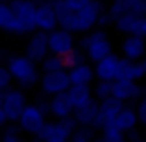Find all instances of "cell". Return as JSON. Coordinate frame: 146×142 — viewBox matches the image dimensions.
I'll list each match as a JSON object with an SVG mask.
<instances>
[{
  "label": "cell",
  "instance_id": "cell-1",
  "mask_svg": "<svg viewBox=\"0 0 146 142\" xmlns=\"http://www.w3.org/2000/svg\"><path fill=\"white\" fill-rule=\"evenodd\" d=\"M6 65L7 68H9V72L13 74L15 78V83H19V85L22 87V89H28V87H33L37 81H41L39 79V67L33 59H30L28 55H17V53H13V55H9L6 59Z\"/></svg>",
  "mask_w": 146,
  "mask_h": 142
},
{
  "label": "cell",
  "instance_id": "cell-2",
  "mask_svg": "<svg viewBox=\"0 0 146 142\" xmlns=\"http://www.w3.org/2000/svg\"><path fill=\"white\" fill-rule=\"evenodd\" d=\"M26 105H28V98L22 89L11 87V89L4 90L0 96V124H17Z\"/></svg>",
  "mask_w": 146,
  "mask_h": 142
},
{
  "label": "cell",
  "instance_id": "cell-3",
  "mask_svg": "<svg viewBox=\"0 0 146 142\" xmlns=\"http://www.w3.org/2000/svg\"><path fill=\"white\" fill-rule=\"evenodd\" d=\"M82 50L85 52L87 59L96 63L113 53V43L104 30H93L82 39Z\"/></svg>",
  "mask_w": 146,
  "mask_h": 142
},
{
  "label": "cell",
  "instance_id": "cell-4",
  "mask_svg": "<svg viewBox=\"0 0 146 142\" xmlns=\"http://www.w3.org/2000/svg\"><path fill=\"white\" fill-rule=\"evenodd\" d=\"M11 9L15 11L21 24V35H32L37 30L35 17H37V6L33 0H9Z\"/></svg>",
  "mask_w": 146,
  "mask_h": 142
},
{
  "label": "cell",
  "instance_id": "cell-5",
  "mask_svg": "<svg viewBox=\"0 0 146 142\" xmlns=\"http://www.w3.org/2000/svg\"><path fill=\"white\" fill-rule=\"evenodd\" d=\"M46 122H48L46 120V113L33 102V103H28V105H26V109L22 111V114H21V118H19L17 124H19V127L22 129V133L35 137V135L41 133V129L44 127Z\"/></svg>",
  "mask_w": 146,
  "mask_h": 142
},
{
  "label": "cell",
  "instance_id": "cell-6",
  "mask_svg": "<svg viewBox=\"0 0 146 142\" xmlns=\"http://www.w3.org/2000/svg\"><path fill=\"white\" fill-rule=\"evenodd\" d=\"M41 90H43L44 96H56L61 92H67L72 87L70 76H68V70H56V72H44L41 76Z\"/></svg>",
  "mask_w": 146,
  "mask_h": 142
},
{
  "label": "cell",
  "instance_id": "cell-7",
  "mask_svg": "<svg viewBox=\"0 0 146 142\" xmlns=\"http://www.w3.org/2000/svg\"><path fill=\"white\" fill-rule=\"evenodd\" d=\"M113 24L124 35H137V37L146 39V15L126 13L122 17H118Z\"/></svg>",
  "mask_w": 146,
  "mask_h": 142
},
{
  "label": "cell",
  "instance_id": "cell-8",
  "mask_svg": "<svg viewBox=\"0 0 146 142\" xmlns=\"http://www.w3.org/2000/svg\"><path fill=\"white\" fill-rule=\"evenodd\" d=\"M48 44H50V53H57V55L65 57L76 48V37L72 32L59 26L48 33Z\"/></svg>",
  "mask_w": 146,
  "mask_h": 142
},
{
  "label": "cell",
  "instance_id": "cell-9",
  "mask_svg": "<svg viewBox=\"0 0 146 142\" xmlns=\"http://www.w3.org/2000/svg\"><path fill=\"white\" fill-rule=\"evenodd\" d=\"M24 53L30 57V59H33L35 63H41V61L50 53L48 32L35 30L32 35H28V41H26V46H24Z\"/></svg>",
  "mask_w": 146,
  "mask_h": 142
},
{
  "label": "cell",
  "instance_id": "cell-10",
  "mask_svg": "<svg viewBox=\"0 0 146 142\" xmlns=\"http://www.w3.org/2000/svg\"><path fill=\"white\" fill-rule=\"evenodd\" d=\"M74 135L65 120H48L39 135H35L41 142H68Z\"/></svg>",
  "mask_w": 146,
  "mask_h": 142
},
{
  "label": "cell",
  "instance_id": "cell-11",
  "mask_svg": "<svg viewBox=\"0 0 146 142\" xmlns=\"http://www.w3.org/2000/svg\"><path fill=\"white\" fill-rule=\"evenodd\" d=\"M126 103L120 102L117 98H107V100H100L98 102V122H96V129L104 131L106 127H111L115 124V118L120 113V109Z\"/></svg>",
  "mask_w": 146,
  "mask_h": 142
},
{
  "label": "cell",
  "instance_id": "cell-12",
  "mask_svg": "<svg viewBox=\"0 0 146 142\" xmlns=\"http://www.w3.org/2000/svg\"><path fill=\"white\" fill-rule=\"evenodd\" d=\"M35 24L37 30L41 32H54L56 28H59V17H57V11L54 2H41L37 6V17H35Z\"/></svg>",
  "mask_w": 146,
  "mask_h": 142
},
{
  "label": "cell",
  "instance_id": "cell-13",
  "mask_svg": "<svg viewBox=\"0 0 146 142\" xmlns=\"http://www.w3.org/2000/svg\"><path fill=\"white\" fill-rule=\"evenodd\" d=\"M76 111V105L70 98V92H61L56 96H50V114L56 120H65V118L72 116Z\"/></svg>",
  "mask_w": 146,
  "mask_h": 142
},
{
  "label": "cell",
  "instance_id": "cell-14",
  "mask_svg": "<svg viewBox=\"0 0 146 142\" xmlns=\"http://www.w3.org/2000/svg\"><path fill=\"white\" fill-rule=\"evenodd\" d=\"M144 96V89L139 81H122L117 79L115 81V89H113V98L120 100V102H139Z\"/></svg>",
  "mask_w": 146,
  "mask_h": 142
},
{
  "label": "cell",
  "instance_id": "cell-15",
  "mask_svg": "<svg viewBox=\"0 0 146 142\" xmlns=\"http://www.w3.org/2000/svg\"><path fill=\"white\" fill-rule=\"evenodd\" d=\"M118 65H120V57L115 53L104 57L94 63V74H96L98 81H117L118 78Z\"/></svg>",
  "mask_w": 146,
  "mask_h": 142
},
{
  "label": "cell",
  "instance_id": "cell-16",
  "mask_svg": "<svg viewBox=\"0 0 146 142\" xmlns=\"http://www.w3.org/2000/svg\"><path fill=\"white\" fill-rule=\"evenodd\" d=\"M122 57H128L131 61H143L146 57V39L137 35H126L120 43Z\"/></svg>",
  "mask_w": 146,
  "mask_h": 142
},
{
  "label": "cell",
  "instance_id": "cell-17",
  "mask_svg": "<svg viewBox=\"0 0 146 142\" xmlns=\"http://www.w3.org/2000/svg\"><path fill=\"white\" fill-rule=\"evenodd\" d=\"M144 76H146V70L141 61H131L128 57H120L117 79H122V81H141Z\"/></svg>",
  "mask_w": 146,
  "mask_h": 142
},
{
  "label": "cell",
  "instance_id": "cell-18",
  "mask_svg": "<svg viewBox=\"0 0 146 142\" xmlns=\"http://www.w3.org/2000/svg\"><path fill=\"white\" fill-rule=\"evenodd\" d=\"M141 124L139 120V113H137V107H129V105H124L120 109V113L117 114V118H115V127L120 129V131L124 133H131L137 129V125Z\"/></svg>",
  "mask_w": 146,
  "mask_h": 142
},
{
  "label": "cell",
  "instance_id": "cell-19",
  "mask_svg": "<svg viewBox=\"0 0 146 142\" xmlns=\"http://www.w3.org/2000/svg\"><path fill=\"white\" fill-rule=\"evenodd\" d=\"M74 116L78 120L80 127H91L96 131V122H98V100L87 103L83 107H78L74 111Z\"/></svg>",
  "mask_w": 146,
  "mask_h": 142
},
{
  "label": "cell",
  "instance_id": "cell-20",
  "mask_svg": "<svg viewBox=\"0 0 146 142\" xmlns=\"http://www.w3.org/2000/svg\"><path fill=\"white\" fill-rule=\"evenodd\" d=\"M0 28L7 33L21 35V24H19L15 11L11 9L9 2H0Z\"/></svg>",
  "mask_w": 146,
  "mask_h": 142
},
{
  "label": "cell",
  "instance_id": "cell-21",
  "mask_svg": "<svg viewBox=\"0 0 146 142\" xmlns=\"http://www.w3.org/2000/svg\"><path fill=\"white\" fill-rule=\"evenodd\" d=\"M68 76H70L72 85H91V83L96 79L94 67H91L85 61L76 65V67H72V68H68Z\"/></svg>",
  "mask_w": 146,
  "mask_h": 142
},
{
  "label": "cell",
  "instance_id": "cell-22",
  "mask_svg": "<svg viewBox=\"0 0 146 142\" xmlns=\"http://www.w3.org/2000/svg\"><path fill=\"white\" fill-rule=\"evenodd\" d=\"M68 92H70V98L74 102L76 109L94 102V98H96L94 96V89H91V85H72L68 89Z\"/></svg>",
  "mask_w": 146,
  "mask_h": 142
},
{
  "label": "cell",
  "instance_id": "cell-23",
  "mask_svg": "<svg viewBox=\"0 0 146 142\" xmlns=\"http://www.w3.org/2000/svg\"><path fill=\"white\" fill-rule=\"evenodd\" d=\"M41 72H56V70H65L67 65H65V57L57 55V53H48L43 61H41Z\"/></svg>",
  "mask_w": 146,
  "mask_h": 142
},
{
  "label": "cell",
  "instance_id": "cell-24",
  "mask_svg": "<svg viewBox=\"0 0 146 142\" xmlns=\"http://www.w3.org/2000/svg\"><path fill=\"white\" fill-rule=\"evenodd\" d=\"M22 129L19 127V124H7L4 125V133L0 142H24L22 140Z\"/></svg>",
  "mask_w": 146,
  "mask_h": 142
},
{
  "label": "cell",
  "instance_id": "cell-25",
  "mask_svg": "<svg viewBox=\"0 0 146 142\" xmlns=\"http://www.w3.org/2000/svg\"><path fill=\"white\" fill-rule=\"evenodd\" d=\"M107 9H109L113 20H117L118 17L129 13V0H111L109 6H107Z\"/></svg>",
  "mask_w": 146,
  "mask_h": 142
},
{
  "label": "cell",
  "instance_id": "cell-26",
  "mask_svg": "<svg viewBox=\"0 0 146 142\" xmlns=\"http://www.w3.org/2000/svg\"><path fill=\"white\" fill-rule=\"evenodd\" d=\"M113 89H115V81H98L94 85V96H96L98 102L113 98Z\"/></svg>",
  "mask_w": 146,
  "mask_h": 142
},
{
  "label": "cell",
  "instance_id": "cell-27",
  "mask_svg": "<svg viewBox=\"0 0 146 142\" xmlns=\"http://www.w3.org/2000/svg\"><path fill=\"white\" fill-rule=\"evenodd\" d=\"M102 137H104V140H106V142H128V133L117 129L115 125L104 129V131H102Z\"/></svg>",
  "mask_w": 146,
  "mask_h": 142
},
{
  "label": "cell",
  "instance_id": "cell-28",
  "mask_svg": "<svg viewBox=\"0 0 146 142\" xmlns=\"http://www.w3.org/2000/svg\"><path fill=\"white\" fill-rule=\"evenodd\" d=\"M93 139H94V129H91V127H80L78 131L70 137V140H68V142H93Z\"/></svg>",
  "mask_w": 146,
  "mask_h": 142
},
{
  "label": "cell",
  "instance_id": "cell-29",
  "mask_svg": "<svg viewBox=\"0 0 146 142\" xmlns=\"http://www.w3.org/2000/svg\"><path fill=\"white\" fill-rule=\"evenodd\" d=\"M83 57H87L85 52H80L78 48H74L70 53H67V55H65V65H67V70H68V68H72V67H76V65H80V63H83Z\"/></svg>",
  "mask_w": 146,
  "mask_h": 142
},
{
  "label": "cell",
  "instance_id": "cell-30",
  "mask_svg": "<svg viewBox=\"0 0 146 142\" xmlns=\"http://www.w3.org/2000/svg\"><path fill=\"white\" fill-rule=\"evenodd\" d=\"M13 81H15V78H13V74L9 72V68L4 65L2 68H0V90H7V89H11L13 87Z\"/></svg>",
  "mask_w": 146,
  "mask_h": 142
},
{
  "label": "cell",
  "instance_id": "cell-31",
  "mask_svg": "<svg viewBox=\"0 0 146 142\" xmlns=\"http://www.w3.org/2000/svg\"><path fill=\"white\" fill-rule=\"evenodd\" d=\"M89 2H93V0H61V4H63L65 7H68L70 11H80V9H83V7H85Z\"/></svg>",
  "mask_w": 146,
  "mask_h": 142
},
{
  "label": "cell",
  "instance_id": "cell-32",
  "mask_svg": "<svg viewBox=\"0 0 146 142\" xmlns=\"http://www.w3.org/2000/svg\"><path fill=\"white\" fill-rule=\"evenodd\" d=\"M137 113H139V120H141V125H144L146 127V94L143 98L137 102Z\"/></svg>",
  "mask_w": 146,
  "mask_h": 142
},
{
  "label": "cell",
  "instance_id": "cell-33",
  "mask_svg": "<svg viewBox=\"0 0 146 142\" xmlns=\"http://www.w3.org/2000/svg\"><path fill=\"white\" fill-rule=\"evenodd\" d=\"M128 142H146V139L143 135H139L137 131H131L129 133V137H128Z\"/></svg>",
  "mask_w": 146,
  "mask_h": 142
},
{
  "label": "cell",
  "instance_id": "cell-34",
  "mask_svg": "<svg viewBox=\"0 0 146 142\" xmlns=\"http://www.w3.org/2000/svg\"><path fill=\"white\" fill-rule=\"evenodd\" d=\"M93 142H106V140H104V137L100 135V137H94V139H93Z\"/></svg>",
  "mask_w": 146,
  "mask_h": 142
},
{
  "label": "cell",
  "instance_id": "cell-35",
  "mask_svg": "<svg viewBox=\"0 0 146 142\" xmlns=\"http://www.w3.org/2000/svg\"><path fill=\"white\" fill-rule=\"evenodd\" d=\"M141 63H143V67H144V70H146V57H144L143 61H141Z\"/></svg>",
  "mask_w": 146,
  "mask_h": 142
},
{
  "label": "cell",
  "instance_id": "cell-36",
  "mask_svg": "<svg viewBox=\"0 0 146 142\" xmlns=\"http://www.w3.org/2000/svg\"><path fill=\"white\" fill-rule=\"evenodd\" d=\"M33 2H37V4H41V2H46V0H33Z\"/></svg>",
  "mask_w": 146,
  "mask_h": 142
},
{
  "label": "cell",
  "instance_id": "cell-37",
  "mask_svg": "<svg viewBox=\"0 0 146 142\" xmlns=\"http://www.w3.org/2000/svg\"><path fill=\"white\" fill-rule=\"evenodd\" d=\"M100 2H111V0H100Z\"/></svg>",
  "mask_w": 146,
  "mask_h": 142
},
{
  "label": "cell",
  "instance_id": "cell-38",
  "mask_svg": "<svg viewBox=\"0 0 146 142\" xmlns=\"http://www.w3.org/2000/svg\"><path fill=\"white\" fill-rule=\"evenodd\" d=\"M0 2H9V0H0Z\"/></svg>",
  "mask_w": 146,
  "mask_h": 142
}]
</instances>
